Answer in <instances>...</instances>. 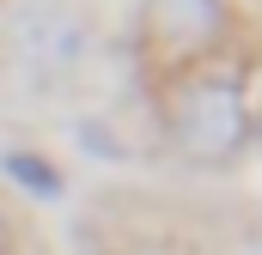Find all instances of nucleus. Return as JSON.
<instances>
[{"label":"nucleus","instance_id":"nucleus-1","mask_svg":"<svg viewBox=\"0 0 262 255\" xmlns=\"http://www.w3.org/2000/svg\"><path fill=\"white\" fill-rule=\"evenodd\" d=\"M244 97L232 91V85H195V91H183V104H177V140L195 152V158H220V152H232L238 140H244Z\"/></svg>","mask_w":262,"mask_h":255},{"label":"nucleus","instance_id":"nucleus-2","mask_svg":"<svg viewBox=\"0 0 262 255\" xmlns=\"http://www.w3.org/2000/svg\"><path fill=\"white\" fill-rule=\"evenodd\" d=\"M12 43H18V61H31L37 73H61L79 61V24L61 12H25L12 24Z\"/></svg>","mask_w":262,"mask_h":255},{"label":"nucleus","instance_id":"nucleus-3","mask_svg":"<svg viewBox=\"0 0 262 255\" xmlns=\"http://www.w3.org/2000/svg\"><path fill=\"white\" fill-rule=\"evenodd\" d=\"M146 12H152L159 43H171V49L207 43L213 24H220V0H146Z\"/></svg>","mask_w":262,"mask_h":255}]
</instances>
